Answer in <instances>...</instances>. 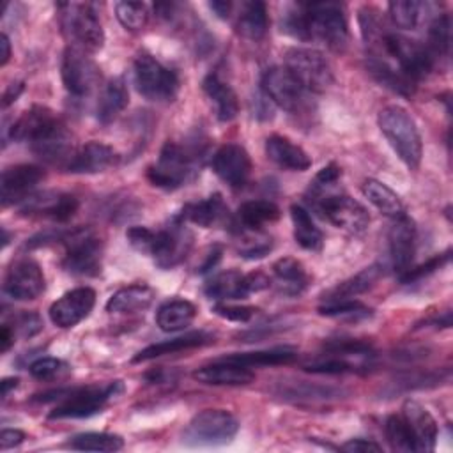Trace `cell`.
<instances>
[{"label": "cell", "mask_w": 453, "mask_h": 453, "mask_svg": "<svg viewBox=\"0 0 453 453\" xmlns=\"http://www.w3.org/2000/svg\"><path fill=\"white\" fill-rule=\"evenodd\" d=\"M5 129H11L14 140H27L34 154L50 165H65L67 168L76 152L65 124L42 106H34L25 111Z\"/></svg>", "instance_id": "cell-1"}, {"label": "cell", "mask_w": 453, "mask_h": 453, "mask_svg": "<svg viewBox=\"0 0 453 453\" xmlns=\"http://www.w3.org/2000/svg\"><path fill=\"white\" fill-rule=\"evenodd\" d=\"M283 30L301 41H322L331 50H343L349 30L343 7L334 2L299 4L287 12Z\"/></svg>", "instance_id": "cell-2"}, {"label": "cell", "mask_w": 453, "mask_h": 453, "mask_svg": "<svg viewBox=\"0 0 453 453\" xmlns=\"http://www.w3.org/2000/svg\"><path fill=\"white\" fill-rule=\"evenodd\" d=\"M377 122L380 133L396 152V156L403 161V165L411 170H416L421 163L423 143L419 129L411 113L398 104H388L379 111Z\"/></svg>", "instance_id": "cell-3"}, {"label": "cell", "mask_w": 453, "mask_h": 453, "mask_svg": "<svg viewBox=\"0 0 453 453\" xmlns=\"http://www.w3.org/2000/svg\"><path fill=\"white\" fill-rule=\"evenodd\" d=\"M60 23L73 46L88 53L103 48L104 32L92 4H58Z\"/></svg>", "instance_id": "cell-4"}, {"label": "cell", "mask_w": 453, "mask_h": 453, "mask_svg": "<svg viewBox=\"0 0 453 453\" xmlns=\"http://www.w3.org/2000/svg\"><path fill=\"white\" fill-rule=\"evenodd\" d=\"M136 90L149 101H172L179 92V76L149 53H140L133 65Z\"/></svg>", "instance_id": "cell-5"}, {"label": "cell", "mask_w": 453, "mask_h": 453, "mask_svg": "<svg viewBox=\"0 0 453 453\" xmlns=\"http://www.w3.org/2000/svg\"><path fill=\"white\" fill-rule=\"evenodd\" d=\"M239 430L237 419L223 409H205L188 423L182 442L189 446H221L230 442Z\"/></svg>", "instance_id": "cell-6"}, {"label": "cell", "mask_w": 453, "mask_h": 453, "mask_svg": "<svg viewBox=\"0 0 453 453\" xmlns=\"http://www.w3.org/2000/svg\"><path fill=\"white\" fill-rule=\"evenodd\" d=\"M306 92H324L333 85V69L327 58L313 48H288L283 65Z\"/></svg>", "instance_id": "cell-7"}, {"label": "cell", "mask_w": 453, "mask_h": 453, "mask_svg": "<svg viewBox=\"0 0 453 453\" xmlns=\"http://www.w3.org/2000/svg\"><path fill=\"white\" fill-rule=\"evenodd\" d=\"M196 156L186 150L182 145L166 142L159 152L156 165L147 172L149 180L163 189L180 188L195 173Z\"/></svg>", "instance_id": "cell-8"}, {"label": "cell", "mask_w": 453, "mask_h": 453, "mask_svg": "<svg viewBox=\"0 0 453 453\" xmlns=\"http://www.w3.org/2000/svg\"><path fill=\"white\" fill-rule=\"evenodd\" d=\"M122 389L119 380L110 382L106 386H90V388H78L71 391H58L60 402L50 412V419H62V418H87L99 412L104 403L113 398Z\"/></svg>", "instance_id": "cell-9"}, {"label": "cell", "mask_w": 453, "mask_h": 453, "mask_svg": "<svg viewBox=\"0 0 453 453\" xmlns=\"http://www.w3.org/2000/svg\"><path fill=\"white\" fill-rule=\"evenodd\" d=\"M382 46L396 62V69L412 83L426 76L434 65V57L428 48L400 34H384Z\"/></svg>", "instance_id": "cell-10"}, {"label": "cell", "mask_w": 453, "mask_h": 453, "mask_svg": "<svg viewBox=\"0 0 453 453\" xmlns=\"http://www.w3.org/2000/svg\"><path fill=\"white\" fill-rule=\"evenodd\" d=\"M260 87L264 96L285 111L299 113L308 104L306 99L310 92H306L303 85L283 65L269 67L262 74Z\"/></svg>", "instance_id": "cell-11"}, {"label": "cell", "mask_w": 453, "mask_h": 453, "mask_svg": "<svg viewBox=\"0 0 453 453\" xmlns=\"http://www.w3.org/2000/svg\"><path fill=\"white\" fill-rule=\"evenodd\" d=\"M62 81L69 94L76 97L88 96L99 81V67L88 51L69 46L62 57Z\"/></svg>", "instance_id": "cell-12"}, {"label": "cell", "mask_w": 453, "mask_h": 453, "mask_svg": "<svg viewBox=\"0 0 453 453\" xmlns=\"http://www.w3.org/2000/svg\"><path fill=\"white\" fill-rule=\"evenodd\" d=\"M67 241H69L67 253L62 260L64 269L78 276L99 274L101 258H103V242L83 230L71 232Z\"/></svg>", "instance_id": "cell-13"}, {"label": "cell", "mask_w": 453, "mask_h": 453, "mask_svg": "<svg viewBox=\"0 0 453 453\" xmlns=\"http://www.w3.org/2000/svg\"><path fill=\"white\" fill-rule=\"evenodd\" d=\"M269 285H271V278L262 273L242 274L235 269H228L207 280L203 290L211 299L225 301V299H242L250 292H258Z\"/></svg>", "instance_id": "cell-14"}, {"label": "cell", "mask_w": 453, "mask_h": 453, "mask_svg": "<svg viewBox=\"0 0 453 453\" xmlns=\"http://www.w3.org/2000/svg\"><path fill=\"white\" fill-rule=\"evenodd\" d=\"M319 198L320 200L317 202V209L334 226L350 234H361L366 230L370 214L357 200L347 195H327Z\"/></svg>", "instance_id": "cell-15"}, {"label": "cell", "mask_w": 453, "mask_h": 453, "mask_svg": "<svg viewBox=\"0 0 453 453\" xmlns=\"http://www.w3.org/2000/svg\"><path fill=\"white\" fill-rule=\"evenodd\" d=\"M193 244V234L186 228L180 218L173 219L166 228L156 232V241L150 255L163 269H170L184 260Z\"/></svg>", "instance_id": "cell-16"}, {"label": "cell", "mask_w": 453, "mask_h": 453, "mask_svg": "<svg viewBox=\"0 0 453 453\" xmlns=\"http://www.w3.org/2000/svg\"><path fill=\"white\" fill-rule=\"evenodd\" d=\"M44 274L34 260L16 262L4 280V294L14 301H32L44 292Z\"/></svg>", "instance_id": "cell-17"}, {"label": "cell", "mask_w": 453, "mask_h": 453, "mask_svg": "<svg viewBox=\"0 0 453 453\" xmlns=\"http://www.w3.org/2000/svg\"><path fill=\"white\" fill-rule=\"evenodd\" d=\"M96 304V292L90 287H78L65 292L50 306V319L62 329L74 327L92 311Z\"/></svg>", "instance_id": "cell-18"}, {"label": "cell", "mask_w": 453, "mask_h": 453, "mask_svg": "<svg viewBox=\"0 0 453 453\" xmlns=\"http://www.w3.org/2000/svg\"><path fill=\"white\" fill-rule=\"evenodd\" d=\"M212 168L216 175L230 188H242L251 173V159L242 145L226 143L216 150Z\"/></svg>", "instance_id": "cell-19"}, {"label": "cell", "mask_w": 453, "mask_h": 453, "mask_svg": "<svg viewBox=\"0 0 453 453\" xmlns=\"http://www.w3.org/2000/svg\"><path fill=\"white\" fill-rule=\"evenodd\" d=\"M388 241H389V255H391L393 267L396 273L403 274L411 267V262L416 253L414 221L407 214L395 218L388 234Z\"/></svg>", "instance_id": "cell-20"}, {"label": "cell", "mask_w": 453, "mask_h": 453, "mask_svg": "<svg viewBox=\"0 0 453 453\" xmlns=\"http://www.w3.org/2000/svg\"><path fill=\"white\" fill-rule=\"evenodd\" d=\"M44 179L42 168L35 165H16L2 173V203L9 205L18 200H25L41 180Z\"/></svg>", "instance_id": "cell-21"}, {"label": "cell", "mask_w": 453, "mask_h": 453, "mask_svg": "<svg viewBox=\"0 0 453 453\" xmlns=\"http://www.w3.org/2000/svg\"><path fill=\"white\" fill-rule=\"evenodd\" d=\"M402 418L412 432L416 451H432L437 442V423L434 416L416 400H407L402 407Z\"/></svg>", "instance_id": "cell-22"}, {"label": "cell", "mask_w": 453, "mask_h": 453, "mask_svg": "<svg viewBox=\"0 0 453 453\" xmlns=\"http://www.w3.org/2000/svg\"><path fill=\"white\" fill-rule=\"evenodd\" d=\"M193 379L209 386H244L255 379V373L248 366L221 357L212 365L195 370Z\"/></svg>", "instance_id": "cell-23"}, {"label": "cell", "mask_w": 453, "mask_h": 453, "mask_svg": "<svg viewBox=\"0 0 453 453\" xmlns=\"http://www.w3.org/2000/svg\"><path fill=\"white\" fill-rule=\"evenodd\" d=\"M78 209V200L71 195L62 193H42L27 196L21 212L25 214H41L57 221H67Z\"/></svg>", "instance_id": "cell-24"}, {"label": "cell", "mask_w": 453, "mask_h": 453, "mask_svg": "<svg viewBox=\"0 0 453 453\" xmlns=\"http://www.w3.org/2000/svg\"><path fill=\"white\" fill-rule=\"evenodd\" d=\"M117 159L115 150L101 142H88L71 157L67 170L73 173H97L110 168Z\"/></svg>", "instance_id": "cell-25"}, {"label": "cell", "mask_w": 453, "mask_h": 453, "mask_svg": "<svg viewBox=\"0 0 453 453\" xmlns=\"http://www.w3.org/2000/svg\"><path fill=\"white\" fill-rule=\"evenodd\" d=\"M265 154L273 163L287 170L304 172L311 166L310 156L299 145L281 134H271L265 140Z\"/></svg>", "instance_id": "cell-26"}, {"label": "cell", "mask_w": 453, "mask_h": 453, "mask_svg": "<svg viewBox=\"0 0 453 453\" xmlns=\"http://www.w3.org/2000/svg\"><path fill=\"white\" fill-rule=\"evenodd\" d=\"M308 283H310V276L304 265L297 258L285 257L274 262L271 285H274L280 294L299 296L304 292Z\"/></svg>", "instance_id": "cell-27"}, {"label": "cell", "mask_w": 453, "mask_h": 453, "mask_svg": "<svg viewBox=\"0 0 453 453\" xmlns=\"http://www.w3.org/2000/svg\"><path fill=\"white\" fill-rule=\"evenodd\" d=\"M156 294L145 283H133L119 288L106 303V311L110 313H136L147 310Z\"/></svg>", "instance_id": "cell-28"}, {"label": "cell", "mask_w": 453, "mask_h": 453, "mask_svg": "<svg viewBox=\"0 0 453 453\" xmlns=\"http://www.w3.org/2000/svg\"><path fill=\"white\" fill-rule=\"evenodd\" d=\"M202 87L205 96L214 104L216 117L221 122H228L235 119L239 111V101L234 88L226 81H223L218 74H207L202 81Z\"/></svg>", "instance_id": "cell-29"}, {"label": "cell", "mask_w": 453, "mask_h": 453, "mask_svg": "<svg viewBox=\"0 0 453 453\" xmlns=\"http://www.w3.org/2000/svg\"><path fill=\"white\" fill-rule=\"evenodd\" d=\"M211 342H214L211 333L193 331V333H188V334H182V336H177V338L165 340V342L152 343V345L145 347L143 350H140L133 357V363H142V361H149V359H154V357H159V356H165V354H173V352H180V350H186V349L202 347V345L211 343Z\"/></svg>", "instance_id": "cell-30"}, {"label": "cell", "mask_w": 453, "mask_h": 453, "mask_svg": "<svg viewBox=\"0 0 453 453\" xmlns=\"http://www.w3.org/2000/svg\"><path fill=\"white\" fill-rule=\"evenodd\" d=\"M226 205L221 198V195H211L205 200L200 202H193L188 203L182 212H180V219H188L198 226L203 228H211L214 225H219L221 221L226 219Z\"/></svg>", "instance_id": "cell-31"}, {"label": "cell", "mask_w": 453, "mask_h": 453, "mask_svg": "<svg viewBox=\"0 0 453 453\" xmlns=\"http://www.w3.org/2000/svg\"><path fill=\"white\" fill-rule=\"evenodd\" d=\"M280 218V207L271 200H250L244 202L235 214V225L239 230H262L264 225Z\"/></svg>", "instance_id": "cell-32"}, {"label": "cell", "mask_w": 453, "mask_h": 453, "mask_svg": "<svg viewBox=\"0 0 453 453\" xmlns=\"http://www.w3.org/2000/svg\"><path fill=\"white\" fill-rule=\"evenodd\" d=\"M129 103V94L127 87L122 78H113L110 80L97 101V120L101 124H110L113 122L127 106Z\"/></svg>", "instance_id": "cell-33"}, {"label": "cell", "mask_w": 453, "mask_h": 453, "mask_svg": "<svg viewBox=\"0 0 453 453\" xmlns=\"http://www.w3.org/2000/svg\"><path fill=\"white\" fill-rule=\"evenodd\" d=\"M196 317V306L188 299H172L156 311V322L161 331L175 333L188 327Z\"/></svg>", "instance_id": "cell-34"}, {"label": "cell", "mask_w": 453, "mask_h": 453, "mask_svg": "<svg viewBox=\"0 0 453 453\" xmlns=\"http://www.w3.org/2000/svg\"><path fill=\"white\" fill-rule=\"evenodd\" d=\"M267 7L258 0L246 2L235 21L237 32L250 41H260L267 32Z\"/></svg>", "instance_id": "cell-35"}, {"label": "cell", "mask_w": 453, "mask_h": 453, "mask_svg": "<svg viewBox=\"0 0 453 453\" xmlns=\"http://www.w3.org/2000/svg\"><path fill=\"white\" fill-rule=\"evenodd\" d=\"M363 195L375 209H379L382 214L389 218H398L405 214L403 202L400 200V196L388 184L377 179H366L363 182Z\"/></svg>", "instance_id": "cell-36"}, {"label": "cell", "mask_w": 453, "mask_h": 453, "mask_svg": "<svg viewBox=\"0 0 453 453\" xmlns=\"http://www.w3.org/2000/svg\"><path fill=\"white\" fill-rule=\"evenodd\" d=\"M382 274V267L373 264L370 267L361 269L357 274L350 276L349 280L338 283L333 290L327 292V301H340V299H352L357 294L370 290Z\"/></svg>", "instance_id": "cell-37"}, {"label": "cell", "mask_w": 453, "mask_h": 453, "mask_svg": "<svg viewBox=\"0 0 453 453\" xmlns=\"http://www.w3.org/2000/svg\"><path fill=\"white\" fill-rule=\"evenodd\" d=\"M297 357L296 349L290 347H276L267 350H255V352H242V354H232L223 359L242 365V366H271V365H287L292 363Z\"/></svg>", "instance_id": "cell-38"}, {"label": "cell", "mask_w": 453, "mask_h": 453, "mask_svg": "<svg viewBox=\"0 0 453 453\" xmlns=\"http://www.w3.org/2000/svg\"><path fill=\"white\" fill-rule=\"evenodd\" d=\"M290 216L294 223V239L296 242L310 251H317L322 248V232L315 226L308 211L301 205L290 207Z\"/></svg>", "instance_id": "cell-39"}, {"label": "cell", "mask_w": 453, "mask_h": 453, "mask_svg": "<svg viewBox=\"0 0 453 453\" xmlns=\"http://www.w3.org/2000/svg\"><path fill=\"white\" fill-rule=\"evenodd\" d=\"M69 446L73 449L80 451H119L124 446V441L120 435L106 434V432H85L78 434L69 441Z\"/></svg>", "instance_id": "cell-40"}, {"label": "cell", "mask_w": 453, "mask_h": 453, "mask_svg": "<svg viewBox=\"0 0 453 453\" xmlns=\"http://www.w3.org/2000/svg\"><path fill=\"white\" fill-rule=\"evenodd\" d=\"M386 439L393 451H416V442L411 428L402 416H389L384 425Z\"/></svg>", "instance_id": "cell-41"}, {"label": "cell", "mask_w": 453, "mask_h": 453, "mask_svg": "<svg viewBox=\"0 0 453 453\" xmlns=\"http://www.w3.org/2000/svg\"><path fill=\"white\" fill-rule=\"evenodd\" d=\"M320 315L326 317H340V319H350L359 320L372 315V308L363 304L356 299H340V301H327L324 306L319 308Z\"/></svg>", "instance_id": "cell-42"}, {"label": "cell", "mask_w": 453, "mask_h": 453, "mask_svg": "<svg viewBox=\"0 0 453 453\" xmlns=\"http://www.w3.org/2000/svg\"><path fill=\"white\" fill-rule=\"evenodd\" d=\"M303 368L311 373H345V372L356 370L357 366L340 354L324 350L322 356L308 361Z\"/></svg>", "instance_id": "cell-43"}, {"label": "cell", "mask_w": 453, "mask_h": 453, "mask_svg": "<svg viewBox=\"0 0 453 453\" xmlns=\"http://www.w3.org/2000/svg\"><path fill=\"white\" fill-rule=\"evenodd\" d=\"M388 9L393 23L400 28L409 30L418 25L423 4L416 0H396V2H389Z\"/></svg>", "instance_id": "cell-44"}, {"label": "cell", "mask_w": 453, "mask_h": 453, "mask_svg": "<svg viewBox=\"0 0 453 453\" xmlns=\"http://www.w3.org/2000/svg\"><path fill=\"white\" fill-rule=\"evenodd\" d=\"M115 14L120 25L127 30H140L149 19L147 5L142 2H119L115 5Z\"/></svg>", "instance_id": "cell-45"}, {"label": "cell", "mask_w": 453, "mask_h": 453, "mask_svg": "<svg viewBox=\"0 0 453 453\" xmlns=\"http://www.w3.org/2000/svg\"><path fill=\"white\" fill-rule=\"evenodd\" d=\"M449 41H451L449 16L441 14L432 21L428 28V51L435 55H448Z\"/></svg>", "instance_id": "cell-46"}, {"label": "cell", "mask_w": 453, "mask_h": 453, "mask_svg": "<svg viewBox=\"0 0 453 453\" xmlns=\"http://www.w3.org/2000/svg\"><path fill=\"white\" fill-rule=\"evenodd\" d=\"M280 395L283 398H292V400H327V398H336L342 395L340 389L331 388V386H315V384H297V386H288L281 388Z\"/></svg>", "instance_id": "cell-47"}, {"label": "cell", "mask_w": 453, "mask_h": 453, "mask_svg": "<svg viewBox=\"0 0 453 453\" xmlns=\"http://www.w3.org/2000/svg\"><path fill=\"white\" fill-rule=\"evenodd\" d=\"M242 241L239 244V253L244 258H262L265 257L271 248L273 241L269 235L262 234L260 230H242Z\"/></svg>", "instance_id": "cell-48"}, {"label": "cell", "mask_w": 453, "mask_h": 453, "mask_svg": "<svg viewBox=\"0 0 453 453\" xmlns=\"http://www.w3.org/2000/svg\"><path fill=\"white\" fill-rule=\"evenodd\" d=\"M67 365L62 359L57 357H41L37 361H34L28 370L30 375L37 380H53L58 379L60 375H64L67 372Z\"/></svg>", "instance_id": "cell-49"}, {"label": "cell", "mask_w": 453, "mask_h": 453, "mask_svg": "<svg viewBox=\"0 0 453 453\" xmlns=\"http://www.w3.org/2000/svg\"><path fill=\"white\" fill-rule=\"evenodd\" d=\"M448 260H449V251L441 253V255L430 258L426 264L418 265L416 269H407L403 274H400V280H402V283L416 281V280H419V278H423V276H428V274H432L434 271L441 269Z\"/></svg>", "instance_id": "cell-50"}, {"label": "cell", "mask_w": 453, "mask_h": 453, "mask_svg": "<svg viewBox=\"0 0 453 453\" xmlns=\"http://www.w3.org/2000/svg\"><path fill=\"white\" fill-rule=\"evenodd\" d=\"M126 237L129 241V244L142 251V253H149L152 251V246H154V241H156V232L147 228V226H131L127 232H126Z\"/></svg>", "instance_id": "cell-51"}, {"label": "cell", "mask_w": 453, "mask_h": 453, "mask_svg": "<svg viewBox=\"0 0 453 453\" xmlns=\"http://www.w3.org/2000/svg\"><path fill=\"white\" fill-rule=\"evenodd\" d=\"M41 329H42V320L34 311H23L18 317H14V326H12L14 334L30 338V336L37 334Z\"/></svg>", "instance_id": "cell-52"}, {"label": "cell", "mask_w": 453, "mask_h": 453, "mask_svg": "<svg viewBox=\"0 0 453 453\" xmlns=\"http://www.w3.org/2000/svg\"><path fill=\"white\" fill-rule=\"evenodd\" d=\"M214 313L226 319V320H235V322H246L250 320L255 313L257 308L253 306H232V304H216Z\"/></svg>", "instance_id": "cell-53"}, {"label": "cell", "mask_w": 453, "mask_h": 453, "mask_svg": "<svg viewBox=\"0 0 453 453\" xmlns=\"http://www.w3.org/2000/svg\"><path fill=\"white\" fill-rule=\"evenodd\" d=\"M338 177H340V168H338L336 165H327V166H324V168L317 173L315 182L311 184L313 193H322L327 186L334 184V182L338 180Z\"/></svg>", "instance_id": "cell-54"}, {"label": "cell", "mask_w": 453, "mask_h": 453, "mask_svg": "<svg viewBox=\"0 0 453 453\" xmlns=\"http://www.w3.org/2000/svg\"><path fill=\"white\" fill-rule=\"evenodd\" d=\"M342 449L349 453H368V451H382V446L368 439H350L345 444H342Z\"/></svg>", "instance_id": "cell-55"}, {"label": "cell", "mask_w": 453, "mask_h": 453, "mask_svg": "<svg viewBox=\"0 0 453 453\" xmlns=\"http://www.w3.org/2000/svg\"><path fill=\"white\" fill-rule=\"evenodd\" d=\"M23 441H25V432L18 428H4L0 434V448L4 451L14 446H19Z\"/></svg>", "instance_id": "cell-56"}, {"label": "cell", "mask_w": 453, "mask_h": 453, "mask_svg": "<svg viewBox=\"0 0 453 453\" xmlns=\"http://www.w3.org/2000/svg\"><path fill=\"white\" fill-rule=\"evenodd\" d=\"M14 331L9 324H2V329H0V350L2 352H7L11 349V345L14 343Z\"/></svg>", "instance_id": "cell-57"}, {"label": "cell", "mask_w": 453, "mask_h": 453, "mask_svg": "<svg viewBox=\"0 0 453 453\" xmlns=\"http://www.w3.org/2000/svg\"><path fill=\"white\" fill-rule=\"evenodd\" d=\"M219 257H221V248H219V246H214V248H212V251L207 255L205 262L200 265L198 273H207L209 269H212V267L218 264Z\"/></svg>", "instance_id": "cell-58"}, {"label": "cell", "mask_w": 453, "mask_h": 453, "mask_svg": "<svg viewBox=\"0 0 453 453\" xmlns=\"http://www.w3.org/2000/svg\"><path fill=\"white\" fill-rule=\"evenodd\" d=\"M21 90H23V83H11L4 94V103H2L4 108L9 106L12 101H16V97L21 94Z\"/></svg>", "instance_id": "cell-59"}, {"label": "cell", "mask_w": 453, "mask_h": 453, "mask_svg": "<svg viewBox=\"0 0 453 453\" xmlns=\"http://www.w3.org/2000/svg\"><path fill=\"white\" fill-rule=\"evenodd\" d=\"M209 7L219 16V18H228L230 16V11H232V2H218V0H214V2H211L209 4Z\"/></svg>", "instance_id": "cell-60"}, {"label": "cell", "mask_w": 453, "mask_h": 453, "mask_svg": "<svg viewBox=\"0 0 453 453\" xmlns=\"http://www.w3.org/2000/svg\"><path fill=\"white\" fill-rule=\"evenodd\" d=\"M11 58V42L5 34L0 35V65L4 67Z\"/></svg>", "instance_id": "cell-61"}, {"label": "cell", "mask_w": 453, "mask_h": 453, "mask_svg": "<svg viewBox=\"0 0 453 453\" xmlns=\"http://www.w3.org/2000/svg\"><path fill=\"white\" fill-rule=\"evenodd\" d=\"M18 382H19V380H18L16 377H11V379H4V380H2V396L5 398V396L9 395V391H11V389H14V388L18 386Z\"/></svg>", "instance_id": "cell-62"}]
</instances>
